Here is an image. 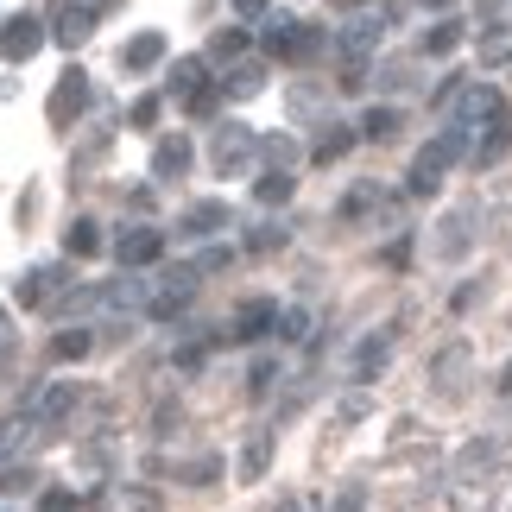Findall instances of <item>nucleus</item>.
I'll list each match as a JSON object with an SVG mask.
<instances>
[{
    "mask_svg": "<svg viewBox=\"0 0 512 512\" xmlns=\"http://www.w3.org/2000/svg\"><path fill=\"white\" fill-rule=\"evenodd\" d=\"M272 380H279V361H253V392H272Z\"/></svg>",
    "mask_w": 512,
    "mask_h": 512,
    "instance_id": "c03bdc74",
    "label": "nucleus"
},
{
    "mask_svg": "<svg viewBox=\"0 0 512 512\" xmlns=\"http://www.w3.org/2000/svg\"><path fill=\"white\" fill-rule=\"evenodd\" d=\"M190 159H196V146L184 140V133H171V140L152 146V177H159V184H171V177L190 171Z\"/></svg>",
    "mask_w": 512,
    "mask_h": 512,
    "instance_id": "f3484780",
    "label": "nucleus"
},
{
    "mask_svg": "<svg viewBox=\"0 0 512 512\" xmlns=\"http://www.w3.org/2000/svg\"><path fill=\"white\" fill-rule=\"evenodd\" d=\"M159 114H165V102H159V95H140L127 121H133V127H152V121H159Z\"/></svg>",
    "mask_w": 512,
    "mask_h": 512,
    "instance_id": "37998d69",
    "label": "nucleus"
},
{
    "mask_svg": "<svg viewBox=\"0 0 512 512\" xmlns=\"http://www.w3.org/2000/svg\"><path fill=\"white\" fill-rule=\"evenodd\" d=\"M64 253H70V260H95V253H102V222L76 215V222L64 228Z\"/></svg>",
    "mask_w": 512,
    "mask_h": 512,
    "instance_id": "412c9836",
    "label": "nucleus"
},
{
    "mask_svg": "<svg viewBox=\"0 0 512 512\" xmlns=\"http://www.w3.org/2000/svg\"><path fill=\"white\" fill-rule=\"evenodd\" d=\"M399 133V108H367L361 114V140H392Z\"/></svg>",
    "mask_w": 512,
    "mask_h": 512,
    "instance_id": "7c9ffc66",
    "label": "nucleus"
},
{
    "mask_svg": "<svg viewBox=\"0 0 512 512\" xmlns=\"http://www.w3.org/2000/svg\"><path fill=\"white\" fill-rule=\"evenodd\" d=\"M260 45H266V57H291V64H310V57H317L329 38H323V26H304V19H291V13H266Z\"/></svg>",
    "mask_w": 512,
    "mask_h": 512,
    "instance_id": "f257e3e1",
    "label": "nucleus"
},
{
    "mask_svg": "<svg viewBox=\"0 0 512 512\" xmlns=\"http://www.w3.org/2000/svg\"><path fill=\"white\" fill-rule=\"evenodd\" d=\"M512 57V26H487L481 32V64H506Z\"/></svg>",
    "mask_w": 512,
    "mask_h": 512,
    "instance_id": "473e14b6",
    "label": "nucleus"
},
{
    "mask_svg": "<svg viewBox=\"0 0 512 512\" xmlns=\"http://www.w3.org/2000/svg\"><path fill=\"white\" fill-rule=\"evenodd\" d=\"M323 108H329V102H323V89H317V83H298V89H291V121H298V127H310Z\"/></svg>",
    "mask_w": 512,
    "mask_h": 512,
    "instance_id": "bb28decb",
    "label": "nucleus"
},
{
    "mask_svg": "<svg viewBox=\"0 0 512 512\" xmlns=\"http://www.w3.org/2000/svg\"><path fill=\"white\" fill-rule=\"evenodd\" d=\"M449 114H456V127H506V95L494 83H462L449 95Z\"/></svg>",
    "mask_w": 512,
    "mask_h": 512,
    "instance_id": "20e7f679",
    "label": "nucleus"
},
{
    "mask_svg": "<svg viewBox=\"0 0 512 512\" xmlns=\"http://www.w3.org/2000/svg\"><path fill=\"white\" fill-rule=\"evenodd\" d=\"M266 462H272V430H247V449H241V481H266Z\"/></svg>",
    "mask_w": 512,
    "mask_h": 512,
    "instance_id": "5701e85b",
    "label": "nucleus"
},
{
    "mask_svg": "<svg viewBox=\"0 0 512 512\" xmlns=\"http://www.w3.org/2000/svg\"><path fill=\"white\" fill-rule=\"evenodd\" d=\"M462 152H468V127L449 121V127L437 133V140H430V146L418 152V159H411V196H430V190H437V184H443V171L456 165Z\"/></svg>",
    "mask_w": 512,
    "mask_h": 512,
    "instance_id": "f03ea898",
    "label": "nucleus"
},
{
    "mask_svg": "<svg viewBox=\"0 0 512 512\" xmlns=\"http://www.w3.org/2000/svg\"><path fill=\"white\" fill-rule=\"evenodd\" d=\"M272 247H285V222H260V228H247V253H272Z\"/></svg>",
    "mask_w": 512,
    "mask_h": 512,
    "instance_id": "f704fd0d",
    "label": "nucleus"
},
{
    "mask_svg": "<svg viewBox=\"0 0 512 512\" xmlns=\"http://www.w3.org/2000/svg\"><path fill=\"white\" fill-rule=\"evenodd\" d=\"M367 411H373V399H367V392H348V399L336 405V424H361Z\"/></svg>",
    "mask_w": 512,
    "mask_h": 512,
    "instance_id": "a19ab883",
    "label": "nucleus"
},
{
    "mask_svg": "<svg viewBox=\"0 0 512 512\" xmlns=\"http://www.w3.org/2000/svg\"><path fill=\"white\" fill-rule=\"evenodd\" d=\"M209 51H215V57H241V51H247V32H241V26H222V32L209 38Z\"/></svg>",
    "mask_w": 512,
    "mask_h": 512,
    "instance_id": "e433bc0d",
    "label": "nucleus"
},
{
    "mask_svg": "<svg viewBox=\"0 0 512 512\" xmlns=\"http://www.w3.org/2000/svg\"><path fill=\"white\" fill-rule=\"evenodd\" d=\"M76 399H83V386H76V380H51V386H38V392H32V418L45 424V437H51V430H64V424H70Z\"/></svg>",
    "mask_w": 512,
    "mask_h": 512,
    "instance_id": "9d476101",
    "label": "nucleus"
},
{
    "mask_svg": "<svg viewBox=\"0 0 512 512\" xmlns=\"http://www.w3.org/2000/svg\"><path fill=\"white\" fill-rule=\"evenodd\" d=\"M51 285H57V272H51V266H32L26 279L13 285V304H26V310H38V304L51 298Z\"/></svg>",
    "mask_w": 512,
    "mask_h": 512,
    "instance_id": "a878e982",
    "label": "nucleus"
},
{
    "mask_svg": "<svg viewBox=\"0 0 512 512\" xmlns=\"http://www.w3.org/2000/svg\"><path fill=\"white\" fill-rule=\"evenodd\" d=\"M196 279H203V272H196V266H165L159 279H152L146 317H152V323H171L177 310H190V298H196Z\"/></svg>",
    "mask_w": 512,
    "mask_h": 512,
    "instance_id": "39448f33",
    "label": "nucleus"
},
{
    "mask_svg": "<svg viewBox=\"0 0 512 512\" xmlns=\"http://www.w3.org/2000/svg\"><path fill=\"white\" fill-rule=\"evenodd\" d=\"M468 367H475V354H468V342H449V348L437 354V361H430V392L456 405L462 392H468Z\"/></svg>",
    "mask_w": 512,
    "mask_h": 512,
    "instance_id": "1a4fd4ad",
    "label": "nucleus"
},
{
    "mask_svg": "<svg viewBox=\"0 0 512 512\" xmlns=\"http://www.w3.org/2000/svg\"><path fill=\"white\" fill-rule=\"evenodd\" d=\"M323 512H367V487H361V481H348V487H336V500H329Z\"/></svg>",
    "mask_w": 512,
    "mask_h": 512,
    "instance_id": "c9c22d12",
    "label": "nucleus"
},
{
    "mask_svg": "<svg viewBox=\"0 0 512 512\" xmlns=\"http://www.w3.org/2000/svg\"><path fill=\"white\" fill-rule=\"evenodd\" d=\"M45 437V424L32 418V405H19L13 418H0V462H13V456H26V449Z\"/></svg>",
    "mask_w": 512,
    "mask_h": 512,
    "instance_id": "2eb2a0df",
    "label": "nucleus"
},
{
    "mask_svg": "<svg viewBox=\"0 0 512 512\" xmlns=\"http://www.w3.org/2000/svg\"><path fill=\"white\" fill-rule=\"evenodd\" d=\"M215 102H222V89L209 83V89H203V95H196V102H190V114H215Z\"/></svg>",
    "mask_w": 512,
    "mask_h": 512,
    "instance_id": "de8ad7c7",
    "label": "nucleus"
},
{
    "mask_svg": "<svg viewBox=\"0 0 512 512\" xmlns=\"http://www.w3.org/2000/svg\"><path fill=\"white\" fill-rule=\"evenodd\" d=\"M45 19L38 13H7V26H0V57H7V64H26V57H38L45 51Z\"/></svg>",
    "mask_w": 512,
    "mask_h": 512,
    "instance_id": "6e6552de",
    "label": "nucleus"
},
{
    "mask_svg": "<svg viewBox=\"0 0 512 512\" xmlns=\"http://www.w3.org/2000/svg\"><path fill=\"white\" fill-rule=\"evenodd\" d=\"M462 38H468V32H462V19H437V26L424 32V51H430V57H449V51L462 45Z\"/></svg>",
    "mask_w": 512,
    "mask_h": 512,
    "instance_id": "cd10ccee",
    "label": "nucleus"
},
{
    "mask_svg": "<svg viewBox=\"0 0 512 512\" xmlns=\"http://www.w3.org/2000/svg\"><path fill=\"white\" fill-rule=\"evenodd\" d=\"M165 64V32H140L121 45V70H159Z\"/></svg>",
    "mask_w": 512,
    "mask_h": 512,
    "instance_id": "6ab92c4d",
    "label": "nucleus"
},
{
    "mask_svg": "<svg viewBox=\"0 0 512 512\" xmlns=\"http://www.w3.org/2000/svg\"><path fill=\"white\" fill-rule=\"evenodd\" d=\"M424 7H430V13H449V7H456V0H424Z\"/></svg>",
    "mask_w": 512,
    "mask_h": 512,
    "instance_id": "3c124183",
    "label": "nucleus"
},
{
    "mask_svg": "<svg viewBox=\"0 0 512 512\" xmlns=\"http://www.w3.org/2000/svg\"><path fill=\"white\" fill-rule=\"evenodd\" d=\"M380 38H386V26H380L373 13L348 19V26L336 32V57H342V70H367V57L380 51Z\"/></svg>",
    "mask_w": 512,
    "mask_h": 512,
    "instance_id": "0eeeda50",
    "label": "nucleus"
},
{
    "mask_svg": "<svg viewBox=\"0 0 512 512\" xmlns=\"http://www.w3.org/2000/svg\"><path fill=\"white\" fill-rule=\"evenodd\" d=\"M279 512H310V506H304L298 494H285V500H279Z\"/></svg>",
    "mask_w": 512,
    "mask_h": 512,
    "instance_id": "8fccbe9b",
    "label": "nucleus"
},
{
    "mask_svg": "<svg viewBox=\"0 0 512 512\" xmlns=\"http://www.w3.org/2000/svg\"><path fill=\"white\" fill-rule=\"evenodd\" d=\"M500 481V437H475L456 449V462H449V487H487Z\"/></svg>",
    "mask_w": 512,
    "mask_h": 512,
    "instance_id": "423d86ee",
    "label": "nucleus"
},
{
    "mask_svg": "<svg viewBox=\"0 0 512 512\" xmlns=\"http://www.w3.org/2000/svg\"><path fill=\"white\" fill-rule=\"evenodd\" d=\"M165 89H171V95H184V102H196V95L209 89V83H203V57H177V70L165 76Z\"/></svg>",
    "mask_w": 512,
    "mask_h": 512,
    "instance_id": "b1692460",
    "label": "nucleus"
},
{
    "mask_svg": "<svg viewBox=\"0 0 512 512\" xmlns=\"http://www.w3.org/2000/svg\"><path fill=\"white\" fill-rule=\"evenodd\" d=\"M89 32H95V7H83V0H64V7H57V26H51V38H57L64 51H76Z\"/></svg>",
    "mask_w": 512,
    "mask_h": 512,
    "instance_id": "dca6fc26",
    "label": "nucleus"
},
{
    "mask_svg": "<svg viewBox=\"0 0 512 512\" xmlns=\"http://www.w3.org/2000/svg\"><path fill=\"white\" fill-rule=\"evenodd\" d=\"M222 228H234L228 203H190L184 209V234H222Z\"/></svg>",
    "mask_w": 512,
    "mask_h": 512,
    "instance_id": "4be33fe9",
    "label": "nucleus"
},
{
    "mask_svg": "<svg viewBox=\"0 0 512 512\" xmlns=\"http://www.w3.org/2000/svg\"><path fill=\"white\" fill-rule=\"evenodd\" d=\"M291 190H298V177H285V171H260V177H253V196H260V203H285Z\"/></svg>",
    "mask_w": 512,
    "mask_h": 512,
    "instance_id": "c756f323",
    "label": "nucleus"
},
{
    "mask_svg": "<svg viewBox=\"0 0 512 512\" xmlns=\"http://www.w3.org/2000/svg\"><path fill=\"white\" fill-rule=\"evenodd\" d=\"M475 215L481 209H449L437 222V234H430V253H437V260H462V253L475 247Z\"/></svg>",
    "mask_w": 512,
    "mask_h": 512,
    "instance_id": "f8f14e48",
    "label": "nucleus"
},
{
    "mask_svg": "<svg viewBox=\"0 0 512 512\" xmlns=\"http://www.w3.org/2000/svg\"><path fill=\"white\" fill-rule=\"evenodd\" d=\"M392 361V329H373V336L354 348V380H380Z\"/></svg>",
    "mask_w": 512,
    "mask_h": 512,
    "instance_id": "a211bd4d",
    "label": "nucleus"
},
{
    "mask_svg": "<svg viewBox=\"0 0 512 512\" xmlns=\"http://www.w3.org/2000/svg\"><path fill=\"white\" fill-rule=\"evenodd\" d=\"M310 329H317V317H310L304 304H291L285 323H279V336H285V342H310Z\"/></svg>",
    "mask_w": 512,
    "mask_h": 512,
    "instance_id": "72a5a7b5",
    "label": "nucleus"
},
{
    "mask_svg": "<svg viewBox=\"0 0 512 512\" xmlns=\"http://www.w3.org/2000/svg\"><path fill=\"white\" fill-rule=\"evenodd\" d=\"M234 13H241V19H260V26H266V0H234Z\"/></svg>",
    "mask_w": 512,
    "mask_h": 512,
    "instance_id": "09e8293b",
    "label": "nucleus"
},
{
    "mask_svg": "<svg viewBox=\"0 0 512 512\" xmlns=\"http://www.w3.org/2000/svg\"><path fill=\"white\" fill-rule=\"evenodd\" d=\"M209 159L222 177H247L253 159H260V133H253L247 121H222L215 127V140H209Z\"/></svg>",
    "mask_w": 512,
    "mask_h": 512,
    "instance_id": "7ed1b4c3",
    "label": "nucleus"
},
{
    "mask_svg": "<svg viewBox=\"0 0 512 512\" xmlns=\"http://www.w3.org/2000/svg\"><path fill=\"white\" fill-rule=\"evenodd\" d=\"M506 146H512V127H494V133H487V140L475 146V165H494Z\"/></svg>",
    "mask_w": 512,
    "mask_h": 512,
    "instance_id": "4c0bfd02",
    "label": "nucleus"
},
{
    "mask_svg": "<svg viewBox=\"0 0 512 512\" xmlns=\"http://www.w3.org/2000/svg\"><path fill=\"white\" fill-rule=\"evenodd\" d=\"M279 323H285L279 298H247V304H241V317H234V342H260V336H272Z\"/></svg>",
    "mask_w": 512,
    "mask_h": 512,
    "instance_id": "4468645a",
    "label": "nucleus"
},
{
    "mask_svg": "<svg viewBox=\"0 0 512 512\" xmlns=\"http://www.w3.org/2000/svg\"><path fill=\"white\" fill-rule=\"evenodd\" d=\"M500 392H512V361H506V373H500Z\"/></svg>",
    "mask_w": 512,
    "mask_h": 512,
    "instance_id": "603ef678",
    "label": "nucleus"
},
{
    "mask_svg": "<svg viewBox=\"0 0 512 512\" xmlns=\"http://www.w3.org/2000/svg\"><path fill=\"white\" fill-rule=\"evenodd\" d=\"M114 260H121V272H140V266H159L165 260V234L159 228H121V241H114Z\"/></svg>",
    "mask_w": 512,
    "mask_h": 512,
    "instance_id": "9b49d317",
    "label": "nucleus"
},
{
    "mask_svg": "<svg viewBox=\"0 0 512 512\" xmlns=\"http://www.w3.org/2000/svg\"><path fill=\"white\" fill-rule=\"evenodd\" d=\"M95 348V336H89V329L83 323H76V329H64V336H57L51 342V354H57V361H83V354Z\"/></svg>",
    "mask_w": 512,
    "mask_h": 512,
    "instance_id": "2f4dec72",
    "label": "nucleus"
},
{
    "mask_svg": "<svg viewBox=\"0 0 512 512\" xmlns=\"http://www.w3.org/2000/svg\"><path fill=\"white\" fill-rule=\"evenodd\" d=\"M222 266H234V247H209L203 260H196V272H222Z\"/></svg>",
    "mask_w": 512,
    "mask_h": 512,
    "instance_id": "a18cd8bd",
    "label": "nucleus"
},
{
    "mask_svg": "<svg viewBox=\"0 0 512 512\" xmlns=\"http://www.w3.org/2000/svg\"><path fill=\"white\" fill-rule=\"evenodd\" d=\"M32 487H38V468H7V475H0V494H32Z\"/></svg>",
    "mask_w": 512,
    "mask_h": 512,
    "instance_id": "58836bf2",
    "label": "nucleus"
},
{
    "mask_svg": "<svg viewBox=\"0 0 512 512\" xmlns=\"http://www.w3.org/2000/svg\"><path fill=\"white\" fill-rule=\"evenodd\" d=\"M354 140H361V127H336V121H329L310 159H317V165H336V159H348V146H354Z\"/></svg>",
    "mask_w": 512,
    "mask_h": 512,
    "instance_id": "393cba45",
    "label": "nucleus"
},
{
    "mask_svg": "<svg viewBox=\"0 0 512 512\" xmlns=\"http://www.w3.org/2000/svg\"><path fill=\"white\" fill-rule=\"evenodd\" d=\"M386 196L373 190V184H361V190H348V203H342V215H367V209H380Z\"/></svg>",
    "mask_w": 512,
    "mask_h": 512,
    "instance_id": "ea45409f",
    "label": "nucleus"
},
{
    "mask_svg": "<svg viewBox=\"0 0 512 512\" xmlns=\"http://www.w3.org/2000/svg\"><path fill=\"white\" fill-rule=\"evenodd\" d=\"M222 83H228V95H260L266 89V64H234Z\"/></svg>",
    "mask_w": 512,
    "mask_h": 512,
    "instance_id": "c85d7f7f",
    "label": "nucleus"
},
{
    "mask_svg": "<svg viewBox=\"0 0 512 512\" xmlns=\"http://www.w3.org/2000/svg\"><path fill=\"white\" fill-rule=\"evenodd\" d=\"M405 260H411V234H399V241L386 247V266H405Z\"/></svg>",
    "mask_w": 512,
    "mask_h": 512,
    "instance_id": "49530a36",
    "label": "nucleus"
},
{
    "mask_svg": "<svg viewBox=\"0 0 512 512\" xmlns=\"http://www.w3.org/2000/svg\"><path fill=\"white\" fill-rule=\"evenodd\" d=\"M83 108H89V76L70 64L64 76H57V89H51V127H76Z\"/></svg>",
    "mask_w": 512,
    "mask_h": 512,
    "instance_id": "ddd939ff",
    "label": "nucleus"
},
{
    "mask_svg": "<svg viewBox=\"0 0 512 512\" xmlns=\"http://www.w3.org/2000/svg\"><path fill=\"white\" fill-rule=\"evenodd\" d=\"M336 7H361V0H336Z\"/></svg>",
    "mask_w": 512,
    "mask_h": 512,
    "instance_id": "864d4df0",
    "label": "nucleus"
},
{
    "mask_svg": "<svg viewBox=\"0 0 512 512\" xmlns=\"http://www.w3.org/2000/svg\"><path fill=\"white\" fill-rule=\"evenodd\" d=\"M260 159H266V171H285V177H298V165H304V146L291 140V133H266V140H260Z\"/></svg>",
    "mask_w": 512,
    "mask_h": 512,
    "instance_id": "aec40b11",
    "label": "nucleus"
},
{
    "mask_svg": "<svg viewBox=\"0 0 512 512\" xmlns=\"http://www.w3.org/2000/svg\"><path fill=\"white\" fill-rule=\"evenodd\" d=\"M83 506V494H70V487H51L45 500H38V512H76Z\"/></svg>",
    "mask_w": 512,
    "mask_h": 512,
    "instance_id": "79ce46f5",
    "label": "nucleus"
},
{
    "mask_svg": "<svg viewBox=\"0 0 512 512\" xmlns=\"http://www.w3.org/2000/svg\"><path fill=\"white\" fill-rule=\"evenodd\" d=\"M0 26H7V19H0Z\"/></svg>",
    "mask_w": 512,
    "mask_h": 512,
    "instance_id": "5fc2aeb1",
    "label": "nucleus"
}]
</instances>
